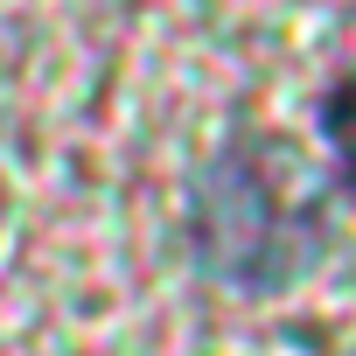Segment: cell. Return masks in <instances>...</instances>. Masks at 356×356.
Wrapping results in <instances>:
<instances>
[{"label":"cell","mask_w":356,"mask_h":356,"mask_svg":"<svg viewBox=\"0 0 356 356\" xmlns=\"http://www.w3.org/2000/svg\"><path fill=\"white\" fill-rule=\"evenodd\" d=\"M328 147H335V168H342V182L356 189V77L328 98Z\"/></svg>","instance_id":"1"}]
</instances>
